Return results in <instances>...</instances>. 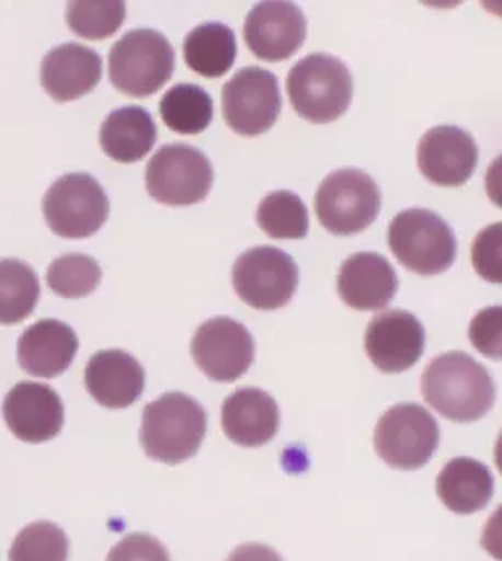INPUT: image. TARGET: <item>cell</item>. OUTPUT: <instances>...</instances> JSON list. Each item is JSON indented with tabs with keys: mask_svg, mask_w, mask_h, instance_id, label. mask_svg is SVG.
I'll return each instance as SVG.
<instances>
[{
	"mask_svg": "<svg viewBox=\"0 0 502 561\" xmlns=\"http://www.w3.org/2000/svg\"><path fill=\"white\" fill-rule=\"evenodd\" d=\"M422 397L447 421L475 422L493 409L497 389L483 364L466 352H447L422 374Z\"/></svg>",
	"mask_w": 502,
	"mask_h": 561,
	"instance_id": "cell-1",
	"label": "cell"
},
{
	"mask_svg": "<svg viewBox=\"0 0 502 561\" xmlns=\"http://www.w3.org/2000/svg\"><path fill=\"white\" fill-rule=\"evenodd\" d=\"M206 436V411L185 393L161 394L141 419L140 442L146 456L168 466L196 456Z\"/></svg>",
	"mask_w": 502,
	"mask_h": 561,
	"instance_id": "cell-2",
	"label": "cell"
},
{
	"mask_svg": "<svg viewBox=\"0 0 502 561\" xmlns=\"http://www.w3.org/2000/svg\"><path fill=\"white\" fill-rule=\"evenodd\" d=\"M287 93L298 116L315 124H328L350 108L354 79L338 57L310 54L288 71Z\"/></svg>",
	"mask_w": 502,
	"mask_h": 561,
	"instance_id": "cell-3",
	"label": "cell"
},
{
	"mask_svg": "<svg viewBox=\"0 0 502 561\" xmlns=\"http://www.w3.org/2000/svg\"><path fill=\"white\" fill-rule=\"evenodd\" d=\"M175 71V49L158 30L136 28L111 49L109 77L116 91L148 99L168 83Z\"/></svg>",
	"mask_w": 502,
	"mask_h": 561,
	"instance_id": "cell-4",
	"label": "cell"
},
{
	"mask_svg": "<svg viewBox=\"0 0 502 561\" xmlns=\"http://www.w3.org/2000/svg\"><path fill=\"white\" fill-rule=\"evenodd\" d=\"M387 242L395 257L419 275H440L456 262V236L442 216L426 208H409L395 216Z\"/></svg>",
	"mask_w": 502,
	"mask_h": 561,
	"instance_id": "cell-5",
	"label": "cell"
},
{
	"mask_svg": "<svg viewBox=\"0 0 502 561\" xmlns=\"http://www.w3.org/2000/svg\"><path fill=\"white\" fill-rule=\"evenodd\" d=\"M315 208L330 234H360L381 213V188L362 169H338L320 183Z\"/></svg>",
	"mask_w": 502,
	"mask_h": 561,
	"instance_id": "cell-6",
	"label": "cell"
},
{
	"mask_svg": "<svg viewBox=\"0 0 502 561\" xmlns=\"http://www.w3.org/2000/svg\"><path fill=\"white\" fill-rule=\"evenodd\" d=\"M42 210L54 234L84 240L103 228L111 205L96 179L89 173H69L47 188Z\"/></svg>",
	"mask_w": 502,
	"mask_h": 561,
	"instance_id": "cell-7",
	"label": "cell"
},
{
	"mask_svg": "<svg viewBox=\"0 0 502 561\" xmlns=\"http://www.w3.org/2000/svg\"><path fill=\"white\" fill-rule=\"evenodd\" d=\"M373 444L387 466L412 471L424 468L434 456L440 444V426L424 407L400 402L377 422Z\"/></svg>",
	"mask_w": 502,
	"mask_h": 561,
	"instance_id": "cell-8",
	"label": "cell"
},
{
	"mask_svg": "<svg viewBox=\"0 0 502 561\" xmlns=\"http://www.w3.org/2000/svg\"><path fill=\"white\" fill-rule=\"evenodd\" d=\"M215 169L203 151L189 144L159 148L146 168V188L161 205L191 206L205 201Z\"/></svg>",
	"mask_w": 502,
	"mask_h": 561,
	"instance_id": "cell-9",
	"label": "cell"
},
{
	"mask_svg": "<svg viewBox=\"0 0 502 561\" xmlns=\"http://www.w3.org/2000/svg\"><path fill=\"white\" fill-rule=\"evenodd\" d=\"M232 285L251 309H281L297 290V263L279 248L255 245L233 263Z\"/></svg>",
	"mask_w": 502,
	"mask_h": 561,
	"instance_id": "cell-10",
	"label": "cell"
},
{
	"mask_svg": "<svg viewBox=\"0 0 502 561\" xmlns=\"http://www.w3.org/2000/svg\"><path fill=\"white\" fill-rule=\"evenodd\" d=\"M281 106L279 81L267 69L243 67L224 84V121L240 136L265 134L277 122Z\"/></svg>",
	"mask_w": 502,
	"mask_h": 561,
	"instance_id": "cell-11",
	"label": "cell"
},
{
	"mask_svg": "<svg viewBox=\"0 0 502 561\" xmlns=\"http://www.w3.org/2000/svg\"><path fill=\"white\" fill-rule=\"evenodd\" d=\"M191 354L208 379L232 383L253 364L255 344L242 322L230 317H215L196 330Z\"/></svg>",
	"mask_w": 502,
	"mask_h": 561,
	"instance_id": "cell-12",
	"label": "cell"
},
{
	"mask_svg": "<svg viewBox=\"0 0 502 561\" xmlns=\"http://www.w3.org/2000/svg\"><path fill=\"white\" fill-rule=\"evenodd\" d=\"M243 39L251 54L263 61H285L305 44L307 19L293 2H260L246 16Z\"/></svg>",
	"mask_w": 502,
	"mask_h": 561,
	"instance_id": "cell-13",
	"label": "cell"
},
{
	"mask_svg": "<svg viewBox=\"0 0 502 561\" xmlns=\"http://www.w3.org/2000/svg\"><path fill=\"white\" fill-rule=\"evenodd\" d=\"M426 332L409 310H383L365 332V352L383 374H402L419 364Z\"/></svg>",
	"mask_w": 502,
	"mask_h": 561,
	"instance_id": "cell-14",
	"label": "cell"
},
{
	"mask_svg": "<svg viewBox=\"0 0 502 561\" xmlns=\"http://www.w3.org/2000/svg\"><path fill=\"white\" fill-rule=\"evenodd\" d=\"M2 416L19 440L42 444L61 432L66 411L61 397L49 385L22 381L7 394Z\"/></svg>",
	"mask_w": 502,
	"mask_h": 561,
	"instance_id": "cell-15",
	"label": "cell"
},
{
	"mask_svg": "<svg viewBox=\"0 0 502 561\" xmlns=\"http://www.w3.org/2000/svg\"><path fill=\"white\" fill-rule=\"evenodd\" d=\"M420 173L440 187H461L477 169L479 150L474 136L457 126H436L419 141Z\"/></svg>",
	"mask_w": 502,
	"mask_h": 561,
	"instance_id": "cell-16",
	"label": "cell"
},
{
	"mask_svg": "<svg viewBox=\"0 0 502 561\" xmlns=\"http://www.w3.org/2000/svg\"><path fill=\"white\" fill-rule=\"evenodd\" d=\"M103 77V59L81 44H61L47 51L39 79L42 87L57 103H71L91 93Z\"/></svg>",
	"mask_w": 502,
	"mask_h": 561,
	"instance_id": "cell-17",
	"label": "cell"
},
{
	"mask_svg": "<svg viewBox=\"0 0 502 561\" xmlns=\"http://www.w3.org/2000/svg\"><path fill=\"white\" fill-rule=\"evenodd\" d=\"M84 387L104 409H128L144 393L146 371L130 354L103 350L87 362Z\"/></svg>",
	"mask_w": 502,
	"mask_h": 561,
	"instance_id": "cell-18",
	"label": "cell"
},
{
	"mask_svg": "<svg viewBox=\"0 0 502 561\" xmlns=\"http://www.w3.org/2000/svg\"><path fill=\"white\" fill-rule=\"evenodd\" d=\"M397 290V272L381 253H354L342 263L338 273V293L350 309H385L395 299Z\"/></svg>",
	"mask_w": 502,
	"mask_h": 561,
	"instance_id": "cell-19",
	"label": "cell"
},
{
	"mask_svg": "<svg viewBox=\"0 0 502 561\" xmlns=\"http://www.w3.org/2000/svg\"><path fill=\"white\" fill-rule=\"evenodd\" d=\"M279 407L271 394L243 387L226 397L223 404V431L228 440L243 448L270 444L279 431Z\"/></svg>",
	"mask_w": 502,
	"mask_h": 561,
	"instance_id": "cell-20",
	"label": "cell"
},
{
	"mask_svg": "<svg viewBox=\"0 0 502 561\" xmlns=\"http://www.w3.org/2000/svg\"><path fill=\"white\" fill-rule=\"evenodd\" d=\"M77 350L73 328L61 320L42 319L20 336L19 364L26 374L54 379L71 367Z\"/></svg>",
	"mask_w": 502,
	"mask_h": 561,
	"instance_id": "cell-21",
	"label": "cell"
},
{
	"mask_svg": "<svg viewBox=\"0 0 502 561\" xmlns=\"http://www.w3.org/2000/svg\"><path fill=\"white\" fill-rule=\"evenodd\" d=\"M436 491L440 501L452 513L474 515L483 511L493 499V473L477 459H452L437 476Z\"/></svg>",
	"mask_w": 502,
	"mask_h": 561,
	"instance_id": "cell-22",
	"label": "cell"
},
{
	"mask_svg": "<svg viewBox=\"0 0 502 561\" xmlns=\"http://www.w3.org/2000/svg\"><path fill=\"white\" fill-rule=\"evenodd\" d=\"M158 126L141 106H122L109 114L101 126V148L111 160L136 163L153 150Z\"/></svg>",
	"mask_w": 502,
	"mask_h": 561,
	"instance_id": "cell-23",
	"label": "cell"
},
{
	"mask_svg": "<svg viewBox=\"0 0 502 561\" xmlns=\"http://www.w3.org/2000/svg\"><path fill=\"white\" fill-rule=\"evenodd\" d=\"M185 64L196 76L223 77L232 69L238 56V42L232 28L220 22H206L186 34L183 42Z\"/></svg>",
	"mask_w": 502,
	"mask_h": 561,
	"instance_id": "cell-24",
	"label": "cell"
},
{
	"mask_svg": "<svg viewBox=\"0 0 502 561\" xmlns=\"http://www.w3.org/2000/svg\"><path fill=\"white\" fill-rule=\"evenodd\" d=\"M159 114L169 130L183 136H195L210 126L215 116V104L213 96L203 87L181 83L163 94V99L159 101Z\"/></svg>",
	"mask_w": 502,
	"mask_h": 561,
	"instance_id": "cell-25",
	"label": "cell"
},
{
	"mask_svg": "<svg viewBox=\"0 0 502 561\" xmlns=\"http://www.w3.org/2000/svg\"><path fill=\"white\" fill-rule=\"evenodd\" d=\"M39 300V280L28 263L0 260V327L28 319Z\"/></svg>",
	"mask_w": 502,
	"mask_h": 561,
	"instance_id": "cell-26",
	"label": "cell"
},
{
	"mask_svg": "<svg viewBox=\"0 0 502 561\" xmlns=\"http://www.w3.org/2000/svg\"><path fill=\"white\" fill-rule=\"evenodd\" d=\"M258 226L275 240H303L308 234L307 205L293 191H275L258 206Z\"/></svg>",
	"mask_w": 502,
	"mask_h": 561,
	"instance_id": "cell-27",
	"label": "cell"
},
{
	"mask_svg": "<svg viewBox=\"0 0 502 561\" xmlns=\"http://www.w3.org/2000/svg\"><path fill=\"white\" fill-rule=\"evenodd\" d=\"M47 287L64 299H81L91 295L103 279V270L87 253L59 255L47 267Z\"/></svg>",
	"mask_w": 502,
	"mask_h": 561,
	"instance_id": "cell-28",
	"label": "cell"
},
{
	"mask_svg": "<svg viewBox=\"0 0 502 561\" xmlns=\"http://www.w3.org/2000/svg\"><path fill=\"white\" fill-rule=\"evenodd\" d=\"M69 538L57 524L37 520L20 530L10 546L9 561H67Z\"/></svg>",
	"mask_w": 502,
	"mask_h": 561,
	"instance_id": "cell-29",
	"label": "cell"
},
{
	"mask_svg": "<svg viewBox=\"0 0 502 561\" xmlns=\"http://www.w3.org/2000/svg\"><path fill=\"white\" fill-rule=\"evenodd\" d=\"M126 19L124 2H69L67 26L75 36L84 39L111 38Z\"/></svg>",
	"mask_w": 502,
	"mask_h": 561,
	"instance_id": "cell-30",
	"label": "cell"
},
{
	"mask_svg": "<svg viewBox=\"0 0 502 561\" xmlns=\"http://www.w3.org/2000/svg\"><path fill=\"white\" fill-rule=\"evenodd\" d=\"M471 262L475 272L479 273L484 280H491L494 285L502 283V225L487 226L475 238L471 248Z\"/></svg>",
	"mask_w": 502,
	"mask_h": 561,
	"instance_id": "cell-31",
	"label": "cell"
},
{
	"mask_svg": "<svg viewBox=\"0 0 502 561\" xmlns=\"http://www.w3.org/2000/svg\"><path fill=\"white\" fill-rule=\"evenodd\" d=\"M469 337L483 356L501 359L502 356V307L483 309L469 324Z\"/></svg>",
	"mask_w": 502,
	"mask_h": 561,
	"instance_id": "cell-32",
	"label": "cell"
},
{
	"mask_svg": "<svg viewBox=\"0 0 502 561\" xmlns=\"http://www.w3.org/2000/svg\"><path fill=\"white\" fill-rule=\"evenodd\" d=\"M106 561H171L166 546L149 534H130L112 548Z\"/></svg>",
	"mask_w": 502,
	"mask_h": 561,
	"instance_id": "cell-33",
	"label": "cell"
},
{
	"mask_svg": "<svg viewBox=\"0 0 502 561\" xmlns=\"http://www.w3.org/2000/svg\"><path fill=\"white\" fill-rule=\"evenodd\" d=\"M226 561H283V558L270 546L243 543L238 546Z\"/></svg>",
	"mask_w": 502,
	"mask_h": 561,
	"instance_id": "cell-34",
	"label": "cell"
}]
</instances>
